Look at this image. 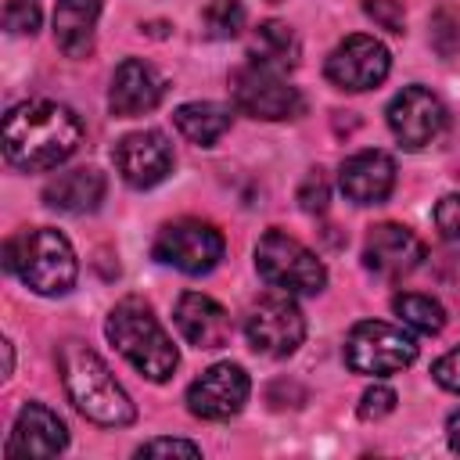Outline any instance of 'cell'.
I'll list each match as a JSON object with an SVG mask.
<instances>
[{
	"instance_id": "cell-10",
	"label": "cell",
	"mask_w": 460,
	"mask_h": 460,
	"mask_svg": "<svg viewBox=\"0 0 460 460\" xmlns=\"http://www.w3.org/2000/svg\"><path fill=\"white\" fill-rule=\"evenodd\" d=\"M392 68V54L381 40L374 36H345L331 54H327V65H323V75L338 86V90H349V93H363V90H374L385 83Z\"/></svg>"
},
{
	"instance_id": "cell-12",
	"label": "cell",
	"mask_w": 460,
	"mask_h": 460,
	"mask_svg": "<svg viewBox=\"0 0 460 460\" xmlns=\"http://www.w3.org/2000/svg\"><path fill=\"white\" fill-rule=\"evenodd\" d=\"M248 392H252V381H248L244 367H237V363H216L198 381H190V388H187V410L194 417H201V420H226L234 413H241Z\"/></svg>"
},
{
	"instance_id": "cell-5",
	"label": "cell",
	"mask_w": 460,
	"mask_h": 460,
	"mask_svg": "<svg viewBox=\"0 0 460 460\" xmlns=\"http://www.w3.org/2000/svg\"><path fill=\"white\" fill-rule=\"evenodd\" d=\"M255 270L259 277L288 295H316L327 284V270L302 241L288 237L284 230H266L255 244Z\"/></svg>"
},
{
	"instance_id": "cell-18",
	"label": "cell",
	"mask_w": 460,
	"mask_h": 460,
	"mask_svg": "<svg viewBox=\"0 0 460 460\" xmlns=\"http://www.w3.org/2000/svg\"><path fill=\"white\" fill-rule=\"evenodd\" d=\"M176 327L194 349H223L230 341V316L226 309L201 295V291H183L176 302Z\"/></svg>"
},
{
	"instance_id": "cell-25",
	"label": "cell",
	"mask_w": 460,
	"mask_h": 460,
	"mask_svg": "<svg viewBox=\"0 0 460 460\" xmlns=\"http://www.w3.org/2000/svg\"><path fill=\"white\" fill-rule=\"evenodd\" d=\"M395 410V392L388 388V385H370L363 395H359V406H356V413L363 417V420H381V417H388Z\"/></svg>"
},
{
	"instance_id": "cell-24",
	"label": "cell",
	"mask_w": 460,
	"mask_h": 460,
	"mask_svg": "<svg viewBox=\"0 0 460 460\" xmlns=\"http://www.w3.org/2000/svg\"><path fill=\"white\" fill-rule=\"evenodd\" d=\"M201 25H205V36L230 40L244 29V4L241 0H212L201 11Z\"/></svg>"
},
{
	"instance_id": "cell-27",
	"label": "cell",
	"mask_w": 460,
	"mask_h": 460,
	"mask_svg": "<svg viewBox=\"0 0 460 460\" xmlns=\"http://www.w3.org/2000/svg\"><path fill=\"white\" fill-rule=\"evenodd\" d=\"M327 176L320 172V169H313L305 180H302V187H298V205L305 208V212H323L327 208Z\"/></svg>"
},
{
	"instance_id": "cell-13",
	"label": "cell",
	"mask_w": 460,
	"mask_h": 460,
	"mask_svg": "<svg viewBox=\"0 0 460 460\" xmlns=\"http://www.w3.org/2000/svg\"><path fill=\"white\" fill-rule=\"evenodd\" d=\"M424 259V244L413 230L402 223H377L367 234L363 244V266L381 280H402L410 277Z\"/></svg>"
},
{
	"instance_id": "cell-16",
	"label": "cell",
	"mask_w": 460,
	"mask_h": 460,
	"mask_svg": "<svg viewBox=\"0 0 460 460\" xmlns=\"http://www.w3.org/2000/svg\"><path fill=\"white\" fill-rule=\"evenodd\" d=\"M65 446H68L65 420L43 402H25L14 417L4 453L7 456H58Z\"/></svg>"
},
{
	"instance_id": "cell-7",
	"label": "cell",
	"mask_w": 460,
	"mask_h": 460,
	"mask_svg": "<svg viewBox=\"0 0 460 460\" xmlns=\"http://www.w3.org/2000/svg\"><path fill=\"white\" fill-rule=\"evenodd\" d=\"M155 259L190 277L208 273L223 259V234L212 223L194 219V216L172 219L155 237Z\"/></svg>"
},
{
	"instance_id": "cell-8",
	"label": "cell",
	"mask_w": 460,
	"mask_h": 460,
	"mask_svg": "<svg viewBox=\"0 0 460 460\" xmlns=\"http://www.w3.org/2000/svg\"><path fill=\"white\" fill-rule=\"evenodd\" d=\"M230 97H234L237 111H244L252 119H266V122L295 119L302 111V97L284 79V72H273V68H262L252 61L230 75Z\"/></svg>"
},
{
	"instance_id": "cell-30",
	"label": "cell",
	"mask_w": 460,
	"mask_h": 460,
	"mask_svg": "<svg viewBox=\"0 0 460 460\" xmlns=\"http://www.w3.org/2000/svg\"><path fill=\"white\" fill-rule=\"evenodd\" d=\"M137 456H201V446L187 438H151L137 449Z\"/></svg>"
},
{
	"instance_id": "cell-9",
	"label": "cell",
	"mask_w": 460,
	"mask_h": 460,
	"mask_svg": "<svg viewBox=\"0 0 460 460\" xmlns=\"http://www.w3.org/2000/svg\"><path fill=\"white\" fill-rule=\"evenodd\" d=\"M244 334H248V345L262 356H291L302 338H305V316L302 309L291 302L288 291L280 295H266L259 298L252 309H248V320H244Z\"/></svg>"
},
{
	"instance_id": "cell-1",
	"label": "cell",
	"mask_w": 460,
	"mask_h": 460,
	"mask_svg": "<svg viewBox=\"0 0 460 460\" xmlns=\"http://www.w3.org/2000/svg\"><path fill=\"white\" fill-rule=\"evenodd\" d=\"M83 140V122L68 104L22 101L4 119V158L22 172H43L72 158Z\"/></svg>"
},
{
	"instance_id": "cell-2",
	"label": "cell",
	"mask_w": 460,
	"mask_h": 460,
	"mask_svg": "<svg viewBox=\"0 0 460 460\" xmlns=\"http://www.w3.org/2000/svg\"><path fill=\"white\" fill-rule=\"evenodd\" d=\"M58 370L65 381V392L72 406L104 428H126L137 417V406L129 402L126 388L115 381L108 363L83 341H65L58 349Z\"/></svg>"
},
{
	"instance_id": "cell-31",
	"label": "cell",
	"mask_w": 460,
	"mask_h": 460,
	"mask_svg": "<svg viewBox=\"0 0 460 460\" xmlns=\"http://www.w3.org/2000/svg\"><path fill=\"white\" fill-rule=\"evenodd\" d=\"M431 374H435V381H438L446 392H456V395H460V345L449 349L442 359H435Z\"/></svg>"
},
{
	"instance_id": "cell-23",
	"label": "cell",
	"mask_w": 460,
	"mask_h": 460,
	"mask_svg": "<svg viewBox=\"0 0 460 460\" xmlns=\"http://www.w3.org/2000/svg\"><path fill=\"white\" fill-rule=\"evenodd\" d=\"M392 313L417 334H438L446 327V309L431 298V295H417V291H402L392 298Z\"/></svg>"
},
{
	"instance_id": "cell-11",
	"label": "cell",
	"mask_w": 460,
	"mask_h": 460,
	"mask_svg": "<svg viewBox=\"0 0 460 460\" xmlns=\"http://www.w3.org/2000/svg\"><path fill=\"white\" fill-rule=\"evenodd\" d=\"M388 129L402 147L420 151L446 129V104L424 86H402L388 104Z\"/></svg>"
},
{
	"instance_id": "cell-15",
	"label": "cell",
	"mask_w": 460,
	"mask_h": 460,
	"mask_svg": "<svg viewBox=\"0 0 460 460\" xmlns=\"http://www.w3.org/2000/svg\"><path fill=\"white\" fill-rule=\"evenodd\" d=\"M165 97V79L155 65L140 61V58H126L108 86V108L119 119H133L144 111H155L158 101Z\"/></svg>"
},
{
	"instance_id": "cell-17",
	"label": "cell",
	"mask_w": 460,
	"mask_h": 460,
	"mask_svg": "<svg viewBox=\"0 0 460 460\" xmlns=\"http://www.w3.org/2000/svg\"><path fill=\"white\" fill-rule=\"evenodd\" d=\"M338 187L356 205H377L395 187V162L385 151H356L341 162Z\"/></svg>"
},
{
	"instance_id": "cell-4",
	"label": "cell",
	"mask_w": 460,
	"mask_h": 460,
	"mask_svg": "<svg viewBox=\"0 0 460 460\" xmlns=\"http://www.w3.org/2000/svg\"><path fill=\"white\" fill-rule=\"evenodd\" d=\"M4 255H7L4 266L11 273H18L22 284H29L36 295H65L79 273V262H75L68 237L50 230V226L22 230L18 237L7 241Z\"/></svg>"
},
{
	"instance_id": "cell-32",
	"label": "cell",
	"mask_w": 460,
	"mask_h": 460,
	"mask_svg": "<svg viewBox=\"0 0 460 460\" xmlns=\"http://www.w3.org/2000/svg\"><path fill=\"white\" fill-rule=\"evenodd\" d=\"M446 438H449V449H453V453H460V410L446 420Z\"/></svg>"
},
{
	"instance_id": "cell-14",
	"label": "cell",
	"mask_w": 460,
	"mask_h": 460,
	"mask_svg": "<svg viewBox=\"0 0 460 460\" xmlns=\"http://www.w3.org/2000/svg\"><path fill=\"white\" fill-rule=\"evenodd\" d=\"M115 169L129 187L147 190L172 172V144L158 129L129 133L115 144Z\"/></svg>"
},
{
	"instance_id": "cell-26",
	"label": "cell",
	"mask_w": 460,
	"mask_h": 460,
	"mask_svg": "<svg viewBox=\"0 0 460 460\" xmlns=\"http://www.w3.org/2000/svg\"><path fill=\"white\" fill-rule=\"evenodd\" d=\"M4 25L11 32H29L32 36L40 29V0H7Z\"/></svg>"
},
{
	"instance_id": "cell-21",
	"label": "cell",
	"mask_w": 460,
	"mask_h": 460,
	"mask_svg": "<svg viewBox=\"0 0 460 460\" xmlns=\"http://www.w3.org/2000/svg\"><path fill=\"white\" fill-rule=\"evenodd\" d=\"M298 36L291 32V25L284 22H262L255 29V40H252V50H248V61L252 65H262V68H273V72H288L298 65Z\"/></svg>"
},
{
	"instance_id": "cell-19",
	"label": "cell",
	"mask_w": 460,
	"mask_h": 460,
	"mask_svg": "<svg viewBox=\"0 0 460 460\" xmlns=\"http://www.w3.org/2000/svg\"><path fill=\"white\" fill-rule=\"evenodd\" d=\"M101 198H104V172H97L93 165H79V169L58 172L43 187V201L50 208H58V212H68V216L93 212L101 205Z\"/></svg>"
},
{
	"instance_id": "cell-28",
	"label": "cell",
	"mask_w": 460,
	"mask_h": 460,
	"mask_svg": "<svg viewBox=\"0 0 460 460\" xmlns=\"http://www.w3.org/2000/svg\"><path fill=\"white\" fill-rule=\"evenodd\" d=\"M363 11H367L381 29H388V32H402V25H406V11H402V4H395V0H363Z\"/></svg>"
},
{
	"instance_id": "cell-33",
	"label": "cell",
	"mask_w": 460,
	"mask_h": 460,
	"mask_svg": "<svg viewBox=\"0 0 460 460\" xmlns=\"http://www.w3.org/2000/svg\"><path fill=\"white\" fill-rule=\"evenodd\" d=\"M11 367H14V352H11V341H4V377L11 374Z\"/></svg>"
},
{
	"instance_id": "cell-3",
	"label": "cell",
	"mask_w": 460,
	"mask_h": 460,
	"mask_svg": "<svg viewBox=\"0 0 460 460\" xmlns=\"http://www.w3.org/2000/svg\"><path fill=\"white\" fill-rule=\"evenodd\" d=\"M104 334L122 352V359L133 370H140L147 381H169L172 377V370L180 363V352H176L172 338L165 334V327L158 323V316L151 313V305L144 298H137V295L122 298L108 313Z\"/></svg>"
},
{
	"instance_id": "cell-29",
	"label": "cell",
	"mask_w": 460,
	"mask_h": 460,
	"mask_svg": "<svg viewBox=\"0 0 460 460\" xmlns=\"http://www.w3.org/2000/svg\"><path fill=\"white\" fill-rule=\"evenodd\" d=\"M435 226L446 241H460V194H446L435 205Z\"/></svg>"
},
{
	"instance_id": "cell-6",
	"label": "cell",
	"mask_w": 460,
	"mask_h": 460,
	"mask_svg": "<svg viewBox=\"0 0 460 460\" xmlns=\"http://www.w3.org/2000/svg\"><path fill=\"white\" fill-rule=\"evenodd\" d=\"M417 359V341L385 320H359L345 338V363L356 374L385 377Z\"/></svg>"
},
{
	"instance_id": "cell-20",
	"label": "cell",
	"mask_w": 460,
	"mask_h": 460,
	"mask_svg": "<svg viewBox=\"0 0 460 460\" xmlns=\"http://www.w3.org/2000/svg\"><path fill=\"white\" fill-rule=\"evenodd\" d=\"M104 0H58L54 7V43L68 58H86L93 50V29Z\"/></svg>"
},
{
	"instance_id": "cell-22",
	"label": "cell",
	"mask_w": 460,
	"mask_h": 460,
	"mask_svg": "<svg viewBox=\"0 0 460 460\" xmlns=\"http://www.w3.org/2000/svg\"><path fill=\"white\" fill-rule=\"evenodd\" d=\"M230 119H234L230 108L219 104V101H190V104H180V108L172 111L176 129H180L190 144H201V147L216 144V140L230 129Z\"/></svg>"
}]
</instances>
